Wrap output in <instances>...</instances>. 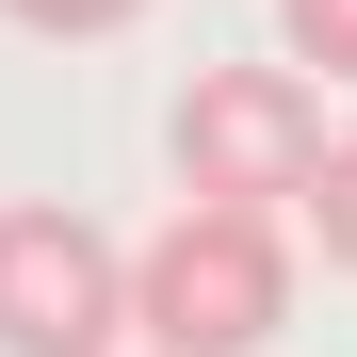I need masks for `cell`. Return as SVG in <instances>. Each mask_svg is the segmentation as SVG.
<instances>
[{"mask_svg": "<svg viewBox=\"0 0 357 357\" xmlns=\"http://www.w3.org/2000/svg\"><path fill=\"white\" fill-rule=\"evenodd\" d=\"M292 325V244L244 195H178L162 244L130 260V341L146 357H260Z\"/></svg>", "mask_w": 357, "mask_h": 357, "instance_id": "6da1fadb", "label": "cell"}, {"mask_svg": "<svg viewBox=\"0 0 357 357\" xmlns=\"http://www.w3.org/2000/svg\"><path fill=\"white\" fill-rule=\"evenodd\" d=\"M325 146H341V130H325V82H309V66H195V82H178V114H162L178 195H244V211L309 195Z\"/></svg>", "mask_w": 357, "mask_h": 357, "instance_id": "7a4b0ae2", "label": "cell"}, {"mask_svg": "<svg viewBox=\"0 0 357 357\" xmlns=\"http://www.w3.org/2000/svg\"><path fill=\"white\" fill-rule=\"evenodd\" d=\"M130 341V260L114 227L66 195H17L0 211V357H114Z\"/></svg>", "mask_w": 357, "mask_h": 357, "instance_id": "3957f363", "label": "cell"}, {"mask_svg": "<svg viewBox=\"0 0 357 357\" xmlns=\"http://www.w3.org/2000/svg\"><path fill=\"white\" fill-rule=\"evenodd\" d=\"M276 49L309 82H357V0H276Z\"/></svg>", "mask_w": 357, "mask_h": 357, "instance_id": "277c9868", "label": "cell"}, {"mask_svg": "<svg viewBox=\"0 0 357 357\" xmlns=\"http://www.w3.org/2000/svg\"><path fill=\"white\" fill-rule=\"evenodd\" d=\"M309 244L357 276V130H341V146H325V178H309Z\"/></svg>", "mask_w": 357, "mask_h": 357, "instance_id": "5b68a950", "label": "cell"}, {"mask_svg": "<svg viewBox=\"0 0 357 357\" xmlns=\"http://www.w3.org/2000/svg\"><path fill=\"white\" fill-rule=\"evenodd\" d=\"M0 17H17V33H130L146 0H0Z\"/></svg>", "mask_w": 357, "mask_h": 357, "instance_id": "8992f818", "label": "cell"}]
</instances>
